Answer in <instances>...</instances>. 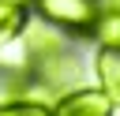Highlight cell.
<instances>
[{
    "label": "cell",
    "instance_id": "obj_1",
    "mask_svg": "<svg viewBox=\"0 0 120 116\" xmlns=\"http://www.w3.org/2000/svg\"><path fill=\"white\" fill-rule=\"evenodd\" d=\"M34 4L49 26L75 34H94L101 19V0H34Z\"/></svg>",
    "mask_w": 120,
    "mask_h": 116
},
{
    "label": "cell",
    "instance_id": "obj_2",
    "mask_svg": "<svg viewBox=\"0 0 120 116\" xmlns=\"http://www.w3.org/2000/svg\"><path fill=\"white\" fill-rule=\"evenodd\" d=\"M52 116H112V101L101 90H75V94L60 97Z\"/></svg>",
    "mask_w": 120,
    "mask_h": 116
},
{
    "label": "cell",
    "instance_id": "obj_3",
    "mask_svg": "<svg viewBox=\"0 0 120 116\" xmlns=\"http://www.w3.org/2000/svg\"><path fill=\"white\" fill-rule=\"evenodd\" d=\"M98 79L101 94L112 101V109H120V45H105L98 52Z\"/></svg>",
    "mask_w": 120,
    "mask_h": 116
},
{
    "label": "cell",
    "instance_id": "obj_4",
    "mask_svg": "<svg viewBox=\"0 0 120 116\" xmlns=\"http://www.w3.org/2000/svg\"><path fill=\"white\" fill-rule=\"evenodd\" d=\"M26 7H30V0H0V45H8L15 34H22Z\"/></svg>",
    "mask_w": 120,
    "mask_h": 116
},
{
    "label": "cell",
    "instance_id": "obj_5",
    "mask_svg": "<svg viewBox=\"0 0 120 116\" xmlns=\"http://www.w3.org/2000/svg\"><path fill=\"white\" fill-rule=\"evenodd\" d=\"M0 116H52V109L41 101H30V97H15V101L0 105Z\"/></svg>",
    "mask_w": 120,
    "mask_h": 116
},
{
    "label": "cell",
    "instance_id": "obj_6",
    "mask_svg": "<svg viewBox=\"0 0 120 116\" xmlns=\"http://www.w3.org/2000/svg\"><path fill=\"white\" fill-rule=\"evenodd\" d=\"M101 11H112V15H120V0H101Z\"/></svg>",
    "mask_w": 120,
    "mask_h": 116
},
{
    "label": "cell",
    "instance_id": "obj_7",
    "mask_svg": "<svg viewBox=\"0 0 120 116\" xmlns=\"http://www.w3.org/2000/svg\"><path fill=\"white\" fill-rule=\"evenodd\" d=\"M116 45H120V41H116Z\"/></svg>",
    "mask_w": 120,
    "mask_h": 116
}]
</instances>
